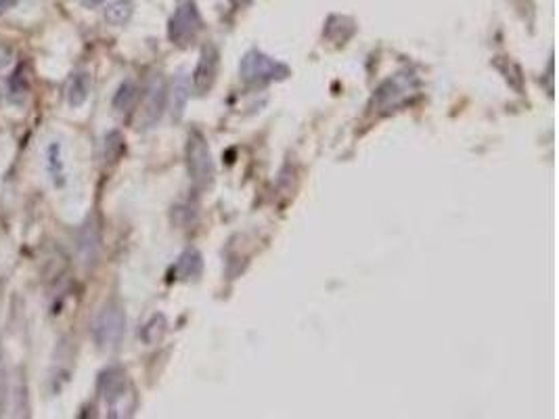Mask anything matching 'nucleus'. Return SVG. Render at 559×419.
I'll return each instance as SVG.
<instances>
[{
	"mask_svg": "<svg viewBox=\"0 0 559 419\" xmlns=\"http://www.w3.org/2000/svg\"><path fill=\"white\" fill-rule=\"evenodd\" d=\"M99 394L109 407V417H128L133 415L136 404V393L130 386L126 371L122 367H107L99 374L96 382Z\"/></svg>",
	"mask_w": 559,
	"mask_h": 419,
	"instance_id": "1",
	"label": "nucleus"
},
{
	"mask_svg": "<svg viewBox=\"0 0 559 419\" xmlns=\"http://www.w3.org/2000/svg\"><path fill=\"white\" fill-rule=\"evenodd\" d=\"M241 80L250 86H262L275 80H285L289 75V67L281 61L268 57L258 49H252L244 55L239 64Z\"/></svg>",
	"mask_w": 559,
	"mask_h": 419,
	"instance_id": "2",
	"label": "nucleus"
},
{
	"mask_svg": "<svg viewBox=\"0 0 559 419\" xmlns=\"http://www.w3.org/2000/svg\"><path fill=\"white\" fill-rule=\"evenodd\" d=\"M124 327H126V317H124L122 306L107 302L99 308L91 323L95 344L103 350L115 348L124 338Z\"/></svg>",
	"mask_w": 559,
	"mask_h": 419,
	"instance_id": "3",
	"label": "nucleus"
},
{
	"mask_svg": "<svg viewBox=\"0 0 559 419\" xmlns=\"http://www.w3.org/2000/svg\"><path fill=\"white\" fill-rule=\"evenodd\" d=\"M186 168H189L191 183L195 189L210 187L214 181V162L208 141L202 133L193 130L186 141Z\"/></svg>",
	"mask_w": 559,
	"mask_h": 419,
	"instance_id": "4",
	"label": "nucleus"
},
{
	"mask_svg": "<svg viewBox=\"0 0 559 419\" xmlns=\"http://www.w3.org/2000/svg\"><path fill=\"white\" fill-rule=\"evenodd\" d=\"M199 30H202V15H199L195 0H185L170 19L168 36L178 46H189Z\"/></svg>",
	"mask_w": 559,
	"mask_h": 419,
	"instance_id": "5",
	"label": "nucleus"
},
{
	"mask_svg": "<svg viewBox=\"0 0 559 419\" xmlns=\"http://www.w3.org/2000/svg\"><path fill=\"white\" fill-rule=\"evenodd\" d=\"M165 107V85L160 75H154V80L149 82L147 93H145L141 114L136 118L139 128H149L160 120V115Z\"/></svg>",
	"mask_w": 559,
	"mask_h": 419,
	"instance_id": "6",
	"label": "nucleus"
},
{
	"mask_svg": "<svg viewBox=\"0 0 559 419\" xmlns=\"http://www.w3.org/2000/svg\"><path fill=\"white\" fill-rule=\"evenodd\" d=\"M218 74V51L214 45L204 46L202 57H199V64L193 72V88H195L197 95H205L214 86V80H216Z\"/></svg>",
	"mask_w": 559,
	"mask_h": 419,
	"instance_id": "7",
	"label": "nucleus"
},
{
	"mask_svg": "<svg viewBox=\"0 0 559 419\" xmlns=\"http://www.w3.org/2000/svg\"><path fill=\"white\" fill-rule=\"evenodd\" d=\"M406 93H411V78H406V75H396V78H390L385 85H382L375 101L382 107H396L400 101L406 99Z\"/></svg>",
	"mask_w": 559,
	"mask_h": 419,
	"instance_id": "8",
	"label": "nucleus"
},
{
	"mask_svg": "<svg viewBox=\"0 0 559 419\" xmlns=\"http://www.w3.org/2000/svg\"><path fill=\"white\" fill-rule=\"evenodd\" d=\"M189 95H191V82L186 78V74L181 72L175 75V80H172V88H170V112H172V120H181L186 103H189Z\"/></svg>",
	"mask_w": 559,
	"mask_h": 419,
	"instance_id": "9",
	"label": "nucleus"
},
{
	"mask_svg": "<svg viewBox=\"0 0 559 419\" xmlns=\"http://www.w3.org/2000/svg\"><path fill=\"white\" fill-rule=\"evenodd\" d=\"M91 74L88 72H75L70 80V86H67V101H70L72 107L85 105L88 99V93H91Z\"/></svg>",
	"mask_w": 559,
	"mask_h": 419,
	"instance_id": "10",
	"label": "nucleus"
},
{
	"mask_svg": "<svg viewBox=\"0 0 559 419\" xmlns=\"http://www.w3.org/2000/svg\"><path fill=\"white\" fill-rule=\"evenodd\" d=\"M202 269H204V263H202V256H199L197 250H186L183 256L178 258L176 273H178V277L185 279V281L197 279L199 274H202Z\"/></svg>",
	"mask_w": 559,
	"mask_h": 419,
	"instance_id": "11",
	"label": "nucleus"
},
{
	"mask_svg": "<svg viewBox=\"0 0 559 419\" xmlns=\"http://www.w3.org/2000/svg\"><path fill=\"white\" fill-rule=\"evenodd\" d=\"M96 250H99V229L95 223H88L80 235V254L85 263H95Z\"/></svg>",
	"mask_w": 559,
	"mask_h": 419,
	"instance_id": "12",
	"label": "nucleus"
},
{
	"mask_svg": "<svg viewBox=\"0 0 559 419\" xmlns=\"http://www.w3.org/2000/svg\"><path fill=\"white\" fill-rule=\"evenodd\" d=\"M46 168L48 176L53 178V183L57 187H64L65 175H64V160H61V145L59 143H51L46 149Z\"/></svg>",
	"mask_w": 559,
	"mask_h": 419,
	"instance_id": "13",
	"label": "nucleus"
},
{
	"mask_svg": "<svg viewBox=\"0 0 559 419\" xmlns=\"http://www.w3.org/2000/svg\"><path fill=\"white\" fill-rule=\"evenodd\" d=\"M135 6L130 0H117V3H112L105 9V22L112 25H126L130 22V17H133Z\"/></svg>",
	"mask_w": 559,
	"mask_h": 419,
	"instance_id": "14",
	"label": "nucleus"
},
{
	"mask_svg": "<svg viewBox=\"0 0 559 419\" xmlns=\"http://www.w3.org/2000/svg\"><path fill=\"white\" fill-rule=\"evenodd\" d=\"M136 99H139V88H136L135 82H124L114 97V107L117 112H128L136 103Z\"/></svg>",
	"mask_w": 559,
	"mask_h": 419,
	"instance_id": "15",
	"label": "nucleus"
},
{
	"mask_svg": "<svg viewBox=\"0 0 559 419\" xmlns=\"http://www.w3.org/2000/svg\"><path fill=\"white\" fill-rule=\"evenodd\" d=\"M124 149H126V141H124L122 133L112 130V133L105 136V147H103V154H105V162L115 164L122 157Z\"/></svg>",
	"mask_w": 559,
	"mask_h": 419,
	"instance_id": "16",
	"label": "nucleus"
},
{
	"mask_svg": "<svg viewBox=\"0 0 559 419\" xmlns=\"http://www.w3.org/2000/svg\"><path fill=\"white\" fill-rule=\"evenodd\" d=\"M27 91H30V80H27V75H25V65H22L15 74H13V78H11L9 99L13 103H22L25 99Z\"/></svg>",
	"mask_w": 559,
	"mask_h": 419,
	"instance_id": "17",
	"label": "nucleus"
},
{
	"mask_svg": "<svg viewBox=\"0 0 559 419\" xmlns=\"http://www.w3.org/2000/svg\"><path fill=\"white\" fill-rule=\"evenodd\" d=\"M164 321V317L162 314H155L154 319H151L147 325H145V329H143V340L147 342V344H154V342H157L162 338V334H164V327H160V329H155L157 325H160V323Z\"/></svg>",
	"mask_w": 559,
	"mask_h": 419,
	"instance_id": "18",
	"label": "nucleus"
},
{
	"mask_svg": "<svg viewBox=\"0 0 559 419\" xmlns=\"http://www.w3.org/2000/svg\"><path fill=\"white\" fill-rule=\"evenodd\" d=\"M11 61H13V49H11V46L0 43V70H5V67L9 65Z\"/></svg>",
	"mask_w": 559,
	"mask_h": 419,
	"instance_id": "19",
	"label": "nucleus"
},
{
	"mask_svg": "<svg viewBox=\"0 0 559 419\" xmlns=\"http://www.w3.org/2000/svg\"><path fill=\"white\" fill-rule=\"evenodd\" d=\"M19 0H0V15H3L5 11H9L11 6H15Z\"/></svg>",
	"mask_w": 559,
	"mask_h": 419,
	"instance_id": "20",
	"label": "nucleus"
},
{
	"mask_svg": "<svg viewBox=\"0 0 559 419\" xmlns=\"http://www.w3.org/2000/svg\"><path fill=\"white\" fill-rule=\"evenodd\" d=\"M80 3L85 6H91V9H93V6H99L101 3H105V0H80Z\"/></svg>",
	"mask_w": 559,
	"mask_h": 419,
	"instance_id": "21",
	"label": "nucleus"
}]
</instances>
